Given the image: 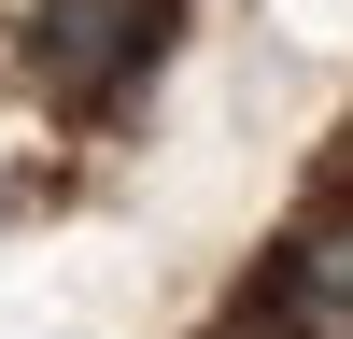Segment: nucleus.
I'll list each match as a JSON object with an SVG mask.
<instances>
[{"label":"nucleus","mask_w":353,"mask_h":339,"mask_svg":"<svg viewBox=\"0 0 353 339\" xmlns=\"http://www.w3.org/2000/svg\"><path fill=\"white\" fill-rule=\"evenodd\" d=\"M141 56H156V0H43V28H28V71L57 99H113Z\"/></svg>","instance_id":"f257e3e1"},{"label":"nucleus","mask_w":353,"mask_h":339,"mask_svg":"<svg viewBox=\"0 0 353 339\" xmlns=\"http://www.w3.org/2000/svg\"><path fill=\"white\" fill-rule=\"evenodd\" d=\"M269 311H283L297 339H353V226H311V240H283Z\"/></svg>","instance_id":"f03ea898"}]
</instances>
